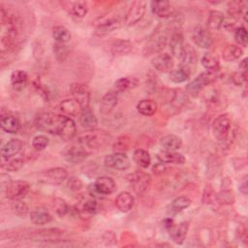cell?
<instances>
[{"instance_id":"5bb4252c","label":"cell","mask_w":248,"mask_h":248,"mask_svg":"<svg viewBox=\"0 0 248 248\" xmlns=\"http://www.w3.org/2000/svg\"><path fill=\"white\" fill-rule=\"evenodd\" d=\"M192 40L202 48H210L213 45V39L210 33L201 26H198L193 30Z\"/></svg>"},{"instance_id":"74e56055","label":"cell","mask_w":248,"mask_h":248,"mask_svg":"<svg viewBox=\"0 0 248 248\" xmlns=\"http://www.w3.org/2000/svg\"><path fill=\"white\" fill-rule=\"evenodd\" d=\"M134 161L136 162V164L138 166H140V168L146 169L149 167L150 163H151V157L150 154L148 153L147 150L142 149V148H139L136 149L133 155Z\"/></svg>"},{"instance_id":"b9f144b4","label":"cell","mask_w":248,"mask_h":248,"mask_svg":"<svg viewBox=\"0 0 248 248\" xmlns=\"http://www.w3.org/2000/svg\"><path fill=\"white\" fill-rule=\"evenodd\" d=\"M191 204V200L186 197V196H180L177 197L176 199H174L170 204V211L172 213H178L184 209H186L187 207H189V205Z\"/></svg>"},{"instance_id":"7c38bea8","label":"cell","mask_w":248,"mask_h":248,"mask_svg":"<svg viewBox=\"0 0 248 248\" xmlns=\"http://www.w3.org/2000/svg\"><path fill=\"white\" fill-rule=\"evenodd\" d=\"M70 92L73 99H75L81 107V108L89 107L90 101V90L83 83H72L70 85Z\"/></svg>"},{"instance_id":"d590c367","label":"cell","mask_w":248,"mask_h":248,"mask_svg":"<svg viewBox=\"0 0 248 248\" xmlns=\"http://www.w3.org/2000/svg\"><path fill=\"white\" fill-rule=\"evenodd\" d=\"M52 37L55 40V43L66 44L71 40L72 34L67 27L63 25H57L52 29Z\"/></svg>"},{"instance_id":"816d5d0a","label":"cell","mask_w":248,"mask_h":248,"mask_svg":"<svg viewBox=\"0 0 248 248\" xmlns=\"http://www.w3.org/2000/svg\"><path fill=\"white\" fill-rule=\"evenodd\" d=\"M126 137H120L117 141L114 144V149L117 150V152H122L124 149H127L129 146V142Z\"/></svg>"},{"instance_id":"f35d334b","label":"cell","mask_w":248,"mask_h":248,"mask_svg":"<svg viewBox=\"0 0 248 248\" xmlns=\"http://www.w3.org/2000/svg\"><path fill=\"white\" fill-rule=\"evenodd\" d=\"M191 71L185 67L179 66V68L170 71V79L174 83H181L189 79L191 76Z\"/></svg>"},{"instance_id":"30bf717a","label":"cell","mask_w":248,"mask_h":248,"mask_svg":"<svg viewBox=\"0 0 248 248\" xmlns=\"http://www.w3.org/2000/svg\"><path fill=\"white\" fill-rule=\"evenodd\" d=\"M128 180L131 183L133 190L138 195H141L147 190L151 180L150 175L144 171H136L130 174Z\"/></svg>"},{"instance_id":"d6986e66","label":"cell","mask_w":248,"mask_h":248,"mask_svg":"<svg viewBox=\"0 0 248 248\" xmlns=\"http://www.w3.org/2000/svg\"><path fill=\"white\" fill-rule=\"evenodd\" d=\"M95 191L100 195H109L116 189L115 181L109 176H101L96 179L93 185Z\"/></svg>"},{"instance_id":"9c48e42d","label":"cell","mask_w":248,"mask_h":248,"mask_svg":"<svg viewBox=\"0 0 248 248\" xmlns=\"http://www.w3.org/2000/svg\"><path fill=\"white\" fill-rule=\"evenodd\" d=\"M231 129V119L227 114H221L212 124V131L214 137L218 140H225L229 135Z\"/></svg>"},{"instance_id":"7bdbcfd3","label":"cell","mask_w":248,"mask_h":248,"mask_svg":"<svg viewBox=\"0 0 248 248\" xmlns=\"http://www.w3.org/2000/svg\"><path fill=\"white\" fill-rule=\"evenodd\" d=\"M52 51L55 55V58L60 62L65 61L66 58L68 57V54H69L68 46H66V44H62V43L53 44Z\"/></svg>"},{"instance_id":"8992f818","label":"cell","mask_w":248,"mask_h":248,"mask_svg":"<svg viewBox=\"0 0 248 248\" xmlns=\"http://www.w3.org/2000/svg\"><path fill=\"white\" fill-rule=\"evenodd\" d=\"M30 190V184L25 180L10 181L5 188V195L9 200H21Z\"/></svg>"},{"instance_id":"7402d4cb","label":"cell","mask_w":248,"mask_h":248,"mask_svg":"<svg viewBox=\"0 0 248 248\" xmlns=\"http://www.w3.org/2000/svg\"><path fill=\"white\" fill-rule=\"evenodd\" d=\"M22 145H23V142L19 139L10 140L1 148L2 158L9 160V159L13 158L14 156L17 155L20 152Z\"/></svg>"},{"instance_id":"1f68e13d","label":"cell","mask_w":248,"mask_h":248,"mask_svg":"<svg viewBox=\"0 0 248 248\" xmlns=\"http://www.w3.org/2000/svg\"><path fill=\"white\" fill-rule=\"evenodd\" d=\"M161 145L165 150H170V151H176L179 149L182 145V140L181 139L173 134H169L164 136L161 140H160Z\"/></svg>"},{"instance_id":"8fae6325","label":"cell","mask_w":248,"mask_h":248,"mask_svg":"<svg viewBox=\"0 0 248 248\" xmlns=\"http://www.w3.org/2000/svg\"><path fill=\"white\" fill-rule=\"evenodd\" d=\"M87 156V148H85L80 143L70 145L63 151V157L65 158V160L72 164H78L84 161Z\"/></svg>"},{"instance_id":"cb8c5ba5","label":"cell","mask_w":248,"mask_h":248,"mask_svg":"<svg viewBox=\"0 0 248 248\" xmlns=\"http://www.w3.org/2000/svg\"><path fill=\"white\" fill-rule=\"evenodd\" d=\"M157 158L163 164L181 165L185 162V158L182 154L175 151H170V150L160 151L157 154Z\"/></svg>"},{"instance_id":"f5cc1de1","label":"cell","mask_w":248,"mask_h":248,"mask_svg":"<svg viewBox=\"0 0 248 248\" xmlns=\"http://www.w3.org/2000/svg\"><path fill=\"white\" fill-rule=\"evenodd\" d=\"M232 80L235 85L240 86L246 81V74H244L242 72H235L232 76Z\"/></svg>"},{"instance_id":"11a10c76","label":"cell","mask_w":248,"mask_h":248,"mask_svg":"<svg viewBox=\"0 0 248 248\" xmlns=\"http://www.w3.org/2000/svg\"><path fill=\"white\" fill-rule=\"evenodd\" d=\"M247 59H243L241 62H240V65H239V68H240V72L246 74V71H247Z\"/></svg>"},{"instance_id":"bcb514c9","label":"cell","mask_w":248,"mask_h":248,"mask_svg":"<svg viewBox=\"0 0 248 248\" xmlns=\"http://www.w3.org/2000/svg\"><path fill=\"white\" fill-rule=\"evenodd\" d=\"M53 207L55 209V212L60 216L63 217L67 213L70 212V206L66 203V202L62 199H55L53 202Z\"/></svg>"},{"instance_id":"f1b7e54d","label":"cell","mask_w":248,"mask_h":248,"mask_svg":"<svg viewBox=\"0 0 248 248\" xmlns=\"http://www.w3.org/2000/svg\"><path fill=\"white\" fill-rule=\"evenodd\" d=\"M30 220L35 225H46L51 222L52 216L44 208H35L30 212Z\"/></svg>"},{"instance_id":"ee69618b","label":"cell","mask_w":248,"mask_h":248,"mask_svg":"<svg viewBox=\"0 0 248 248\" xmlns=\"http://www.w3.org/2000/svg\"><path fill=\"white\" fill-rule=\"evenodd\" d=\"M234 40L235 42L238 44L237 46H243L246 47L247 46V43H248V36H247V31L245 29V27L240 26L234 29Z\"/></svg>"},{"instance_id":"681fc988","label":"cell","mask_w":248,"mask_h":248,"mask_svg":"<svg viewBox=\"0 0 248 248\" xmlns=\"http://www.w3.org/2000/svg\"><path fill=\"white\" fill-rule=\"evenodd\" d=\"M97 210V202L95 199L93 198H90V199H87L83 205H82V212L86 213L87 215H92L96 212Z\"/></svg>"},{"instance_id":"2e32d148","label":"cell","mask_w":248,"mask_h":248,"mask_svg":"<svg viewBox=\"0 0 248 248\" xmlns=\"http://www.w3.org/2000/svg\"><path fill=\"white\" fill-rule=\"evenodd\" d=\"M179 59H180V66L185 67L192 72L193 68H196V65L198 62L197 52L192 46L186 44L182 49Z\"/></svg>"},{"instance_id":"8d00e7d4","label":"cell","mask_w":248,"mask_h":248,"mask_svg":"<svg viewBox=\"0 0 248 248\" xmlns=\"http://www.w3.org/2000/svg\"><path fill=\"white\" fill-rule=\"evenodd\" d=\"M225 16L224 14L220 11H211L208 16L207 25L210 30L216 31L219 30L223 26Z\"/></svg>"},{"instance_id":"5b68a950","label":"cell","mask_w":248,"mask_h":248,"mask_svg":"<svg viewBox=\"0 0 248 248\" xmlns=\"http://www.w3.org/2000/svg\"><path fill=\"white\" fill-rule=\"evenodd\" d=\"M108 134L106 132L93 129L90 133L80 137L78 139V143L83 145L85 148H98L108 141Z\"/></svg>"},{"instance_id":"e575fe53","label":"cell","mask_w":248,"mask_h":248,"mask_svg":"<svg viewBox=\"0 0 248 248\" xmlns=\"http://www.w3.org/2000/svg\"><path fill=\"white\" fill-rule=\"evenodd\" d=\"M28 76L22 70H16L11 75V83L16 90H21L27 83Z\"/></svg>"},{"instance_id":"7dc6e473","label":"cell","mask_w":248,"mask_h":248,"mask_svg":"<svg viewBox=\"0 0 248 248\" xmlns=\"http://www.w3.org/2000/svg\"><path fill=\"white\" fill-rule=\"evenodd\" d=\"M12 208L15 211V213L19 216H24L28 212L27 204L20 200H15L12 203Z\"/></svg>"},{"instance_id":"ba28073f","label":"cell","mask_w":248,"mask_h":248,"mask_svg":"<svg viewBox=\"0 0 248 248\" xmlns=\"http://www.w3.org/2000/svg\"><path fill=\"white\" fill-rule=\"evenodd\" d=\"M105 165L116 170H126L130 168L131 161L124 152H115L106 156Z\"/></svg>"},{"instance_id":"ab89813d","label":"cell","mask_w":248,"mask_h":248,"mask_svg":"<svg viewBox=\"0 0 248 248\" xmlns=\"http://www.w3.org/2000/svg\"><path fill=\"white\" fill-rule=\"evenodd\" d=\"M202 65L208 72H218L220 69L219 60L210 53H204L202 57Z\"/></svg>"},{"instance_id":"ffe728a7","label":"cell","mask_w":248,"mask_h":248,"mask_svg":"<svg viewBox=\"0 0 248 248\" xmlns=\"http://www.w3.org/2000/svg\"><path fill=\"white\" fill-rule=\"evenodd\" d=\"M68 176V172L64 168L56 167L46 170L43 173V178L51 184H61Z\"/></svg>"},{"instance_id":"603a6c76","label":"cell","mask_w":248,"mask_h":248,"mask_svg":"<svg viewBox=\"0 0 248 248\" xmlns=\"http://www.w3.org/2000/svg\"><path fill=\"white\" fill-rule=\"evenodd\" d=\"M79 123L85 129L93 130L98 125V119L89 107L81 108L79 112Z\"/></svg>"},{"instance_id":"db71d44e","label":"cell","mask_w":248,"mask_h":248,"mask_svg":"<svg viewBox=\"0 0 248 248\" xmlns=\"http://www.w3.org/2000/svg\"><path fill=\"white\" fill-rule=\"evenodd\" d=\"M68 187L72 191H78L82 188V182L77 177H70L68 180Z\"/></svg>"},{"instance_id":"d4e9b609","label":"cell","mask_w":248,"mask_h":248,"mask_svg":"<svg viewBox=\"0 0 248 248\" xmlns=\"http://www.w3.org/2000/svg\"><path fill=\"white\" fill-rule=\"evenodd\" d=\"M170 49L171 51V53L179 58L181 52H182V49L185 46L184 44V38H183V35L180 31L178 30H175V32H173L170 36Z\"/></svg>"},{"instance_id":"836d02e7","label":"cell","mask_w":248,"mask_h":248,"mask_svg":"<svg viewBox=\"0 0 248 248\" xmlns=\"http://www.w3.org/2000/svg\"><path fill=\"white\" fill-rule=\"evenodd\" d=\"M188 229H189L188 222H182L177 227H175L173 230L171 229L170 230L171 231L170 237L173 240V242H175L176 244H182L187 235Z\"/></svg>"},{"instance_id":"7a4b0ae2","label":"cell","mask_w":248,"mask_h":248,"mask_svg":"<svg viewBox=\"0 0 248 248\" xmlns=\"http://www.w3.org/2000/svg\"><path fill=\"white\" fill-rule=\"evenodd\" d=\"M167 41H168V29L163 25H159L156 28V30L152 33V35L149 37L143 48V53L145 55H149V54L159 52L165 47Z\"/></svg>"},{"instance_id":"d6a6232c","label":"cell","mask_w":248,"mask_h":248,"mask_svg":"<svg viewBox=\"0 0 248 248\" xmlns=\"http://www.w3.org/2000/svg\"><path fill=\"white\" fill-rule=\"evenodd\" d=\"M138 111L144 116H152L157 111V103L152 99H143L137 105Z\"/></svg>"},{"instance_id":"484cf974","label":"cell","mask_w":248,"mask_h":248,"mask_svg":"<svg viewBox=\"0 0 248 248\" xmlns=\"http://www.w3.org/2000/svg\"><path fill=\"white\" fill-rule=\"evenodd\" d=\"M135 199L129 192H121L115 199V205L121 212H128L132 209Z\"/></svg>"},{"instance_id":"f6af8a7d","label":"cell","mask_w":248,"mask_h":248,"mask_svg":"<svg viewBox=\"0 0 248 248\" xmlns=\"http://www.w3.org/2000/svg\"><path fill=\"white\" fill-rule=\"evenodd\" d=\"M49 140L46 136L45 135H38L33 138L32 140V146L35 150L37 151H42L44 150L47 145H48Z\"/></svg>"},{"instance_id":"4316f807","label":"cell","mask_w":248,"mask_h":248,"mask_svg":"<svg viewBox=\"0 0 248 248\" xmlns=\"http://www.w3.org/2000/svg\"><path fill=\"white\" fill-rule=\"evenodd\" d=\"M150 5L152 13L159 17L169 18L172 15V11L169 1H152Z\"/></svg>"},{"instance_id":"52a82bcc","label":"cell","mask_w":248,"mask_h":248,"mask_svg":"<svg viewBox=\"0 0 248 248\" xmlns=\"http://www.w3.org/2000/svg\"><path fill=\"white\" fill-rule=\"evenodd\" d=\"M146 11V2L142 0L134 1L129 7L125 16L124 23L128 26L135 25L143 17Z\"/></svg>"},{"instance_id":"44dd1931","label":"cell","mask_w":248,"mask_h":248,"mask_svg":"<svg viewBox=\"0 0 248 248\" xmlns=\"http://www.w3.org/2000/svg\"><path fill=\"white\" fill-rule=\"evenodd\" d=\"M118 103V94L115 91L107 92L100 102V112L102 114H109Z\"/></svg>"},{"instance_id":"c3c4849f","label":"cell","mask_w":248,"mask_h":248,"mask_svg":"<svg viewBox=\"0 0 248 248\" xmlns=\"http://www.w3.org/2000/svg\"><path fill=\"white\" fill-rule=\"evenodd\" d=\"M218 200L221 203H226V204H231L233 203L234 197H233V192L229 188L225 189L220 192L218 195Z\"/></svg>"},{"instance_id":"4fadbf2b","label":"cell","mask_w":248,"mask_h":248,"mask_svg":"<svg viewBox=\"0 0 248 248\" xmlns=\"http://www.w3.org/2000/svg\"><path fill=\"white\" fill-rule=\"evenodd\" d=\"M67 13L75 18H82L88 11V6L85 1H66L62 3Z\"/></svg>"},{"instance_id":"ac0fdd59","label":"cell","mask_w":248,"mask_h":248,"mask_svg":"<svg viewBox=\"0 0 248 248\" xmlns=\"http://www.w3.org/2000/svg\"><path fill=\"white\" fill-rule=\"evenodd\" d=\"M77 134V127L72 118L63 115V119L59 128L58 136L64 140H71Z\"/></svg>"},{"instance_id":"60d3db41","label":"cell","mask_w":248,"mask_h":248,"mask_svg":"<svg viewBox=\"0 0 248 248\" xmlns=\"http://www.w3.org/2000/svg\"><path fill=\"white\" fill-rule=\"evenodd\" d=\"M138 85V79L134 77H125L117 79L114 82V87L117 91H125L134 88Z\"/></svg>"},{"instance_id":"f546056e","label":"cell","mask_w":248,"mask_h":248,"mask_svg":"<svg viewBox=\"0 0 248 248\" xmlns=\"http://www.w3.org/2000/svg\"><path fill=\"white\" fill-rule=\"evenodd\" d=\"M59 109L67 116H75L81 110L80 105L75 99H66L59 105Z\"/></svg>"},{"instance_id":"f907efd6","label":"cell","mask_w":248,"mask_h":248,"mask_svg":"<svg viewBox=\"0 0 248 248\" xmlns=\"http://www.w3.org/2000/svg\"><path fill=\"white\" fill-rule=\"evenodd\" d=\"M23 163H24L23 159L21 157H17L9 161L6 165V168L10 171H16L19 169H21V167L23 166Z\"/></svg>"},{"instance_id":"3957f363","label":"cell","mask_w":248,"mask_h":248,"mask_svg":"<svg viewBox=\"0 0 248 248\" xmlns=\"http://www.w3.org/2000/svg\"><path fill=\"white\" fill-rule=\"evenodd\" d=\"M122 23H124V18L120 16H109L108 17H102L96 21L95 34L98 36H105L115 29H118Z\"/></svg>"},{"instance_id":"4dcf8cb0","label":"cell","mask_w":248,"mask_h":248,"mask_svg":"<svg viewBox=\"0 0 248 248\" xmlns=\"http://www.w3.org/2000/svg\"><path fill=\"white\" fill-rule=\"evenodd\" d=\"M133 48L132 43L128 40L119 39L113 42L110 47V51L114 56H123L128 54Z\"/></svg>"},{"instance_id":"6da1fadb","label":"cell","mask_w":248,"mask_h":248,"mask_svg":"<svg viewBox=\"0 0 248 248\" xmlns=\"http://www.w3.org/2000/svg\"><path fill=\"white\" fill-rule=\"evenodd\" d=\"M63 115H58L49 111H43L35 116V126L44 132L58 135Z\"/></svg>"},{"instance_id":"e0dca14e","label":"cell","mask_w":248,"mask_h":248,"mask_svg":"<svg viewBox=\"0 0 248 248\" xmlns=\"http://www.w3.org/2000/svg\"><path fill=\"white\" fill-rule=\"evenodd\" d=\"M0 126L1 129L6 133L16 134L20 129V122L15 115L9 112L4 113V111L2 110L0 116Z\"/></svg>"},{"instance_id":"277c9868","label":"cell","mask_w":248,"mask_h":248,"mask_svg":"<svg viewBox=\"0 0 248 248\" xmlns=\"http://www.w3.org/2000/svg\"><path fill=\"white\" fill-rule=\"evenodd\" d=\"M217 72H204L200 74L194 80H192L190 83L187 84V91L193 95L197 96L201 90H202L206 85L212 83L218 77Z\"/></svg>"},{"instance_id":"83f0119b","label":"cell","mask_w":248,"mask_h":248,"mask_svg":"<svg viewBox=\"0 0 248 248\" xmlns=\"http://www.w3.org/2000/svg\"><path fill=\"white\" fill-rule=\"evenodd\" d=\"M221 54L225 61L232 62V61L239 59L242 56L243 49L237 45L229 44L223 47Z\"/></svg>"},{"instance_id":"9a60e30c","label":"cell","mask_w":248,"mask_h":248,"mask_svg":"<svg viewBox=\"0 0 248 248\" xmlns=\"http://www.w3.org/2000/svg\"><path fill=\"white\" fill-rule=\"evenodd\" d=\"M151 65L156 71L160 73H167L172 70L173 59L168 53H159L151 59Z\"/></svg>"}]
</instances>
